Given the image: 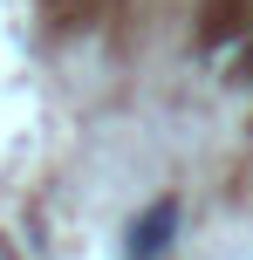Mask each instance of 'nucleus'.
Returning <instances> with one entry per match:
<instances>
[{
    "instance_id": "1",
    "label": "nucleus",
    "mask_w": 253,
    "mask_h": 260,
    "mask_svg": "<svg viewBox=\"0 0 253 260\" xmlns=\"http://www.w3.org/2000/svg\"><path fill=\"white\" fill-rule=\"evenodd\" d=\"M171 226H178V199H158V206L130 226V247H123V253H130V260H158L164 247H171Z\"/></svg>"
}]
</instances>
